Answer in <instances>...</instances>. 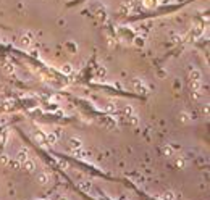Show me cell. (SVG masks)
<instances>
[{
    "instance_id": "obj_1",
    "label": "cell",
    "mask_w": 210,
    "mask_h": 200,
    "mask_svg": "<svg viewBox=\"0 0 210 200\" xmlns=\"http://www.w3.org/2000/svg\"><path fill=\"white\" fill-rule=\"evenodd\" d=\"M131 87H132V90L134 92H141V94H144V95H147L149 94V87L144 84V81L142 79H138V78H134V79H131Z\"/></svg>"
},
{
    "instance_id": "obj_2",
    "label": "cell",
    "mask_w": 210,
    "mask_h": 200,
    "mask_svg": "<svg viewBox=\"0 0 210 200\" xmlns=\"http://www.w3.org/2000/svg\"><path fill=\"white\" fill-rule=\"evenodd\" d=\"M20 47H23V49H29V47L32 45V34L31 32H24L21 37H20Z\"/></svg>"
},
{
    "instance_id": "obj_3",
    "label": "cell",
    "mask_w": 210,
    "mask_h": 200,
    "mask_svg": "<svg viewBox=\"0 0 210 200\" xmlns=\"http://www.w3.org/2000/svg\"><path fill=\"white\" fill-rule=\"evenodd\" d=\"M28 158H29V150L28 149H20L16 154V161H20V163H23V161H26Z\"/></svg>"
},
{
    "instance_id": "obj_4",
    "label": "cell",
    "mask_w": 210,
    "mask_h": 200,
    "mask_svg": "<svg viewBox=\"0 0 210 200\" xmlns=\"http://www.w3.org/2000/svg\"><path fill=\"white\" fill-rule=\"evenodd\" d=\"M21 168H23L24 171H28V173H34V171H36V165H34V161H32L31 158H28L26 161H23V163H21Z\"/></svg>"
},
{
    "instance_id": "obj_5",
    "label": "cell",
    "mask_w": 210,
    "mask_h": 200,
    "mask_svg": "<svg viewBox=\"0 0 210 200\" xmlns=\"http://www.w3.org/2000/svg\"><path fill=\"white\" fill-rule=\"evenodd\" d=\"M68 147H70V150L82 149V142H81L78 137H70V139H68Z\"/></svg>"
},
{
    "instance_id": "obj_6",
    "label": "cell",
    "mask_w": 210,
    "mask_h": 200,
    "mask_svg": "<svg viewBox=\"0 0 210 200\" xmlns=\"http://www.w3.org/2000/svg\"><path fill=\"white\" fill-rule=\"evenodd\" d=\"M57 140H58V136H57L55 132H47V134H45V144H49V145H55V144H57Z\"/></svg>"
},
{
    "instance_id": "obj_7",
    "label": "cell",
    "mask_w": 210,
    "mask_h": 200,
    "mask_svg": "<svg viewBox=\"0 0 210 200\" xmlns=\"http://www.w3.org/2000/svg\"><path fill=\"white\" fill-rule=\"evenodd\" d=\"M160 200H175L176 198V194L173 192V190H165V192H162L158 195Z\"/></svg>"
},
{
    "instance_id": "obj_8",
    "label": "cell",
    "mask_w": 210,
    "mask_h": 200,
    "mask_svg": "<svg viewBox=\"0 0 210 200\" xmlns=\"http://www.w3.org/2000/svg\"><path fill=\"white\" fill-rule=\"evenodd\" d=\"M36 179H37V183H39L41 186L49 184V174H47V173H39L36 176Z\"/></svg>"
},
{
    "instance_id": "obj_9",
    "label": "cell",
    "mask_w": 210,
    "mask_h": 200,
    "mask_svg": "<svg viewBox=\"0 0 210 200\" xmlns=\"http://www.w3.org/2000/svg\"><path fill=\"white\" fill-rule=\"evenodd\" d=\"M73 65H70V63H65L63 66H62V68H60V71L63 73V74H71L73 73Z\"/></svg>"
},
{
    "instance_id": "obj_10",
    "label": "cell",
    "mask_w": 210,
    "mask_h": 200,
    "mask_svg": "<svg viewBox=\"0 0 210 200\" xmlns=\"http://www.w3.org/2000/svg\"><path fill=\"white\" fill-rule=\"evenodd\" d=\"M71 154L74 155V157H78V158H86L88 155H86V152L82 150V149H74V150H70Z\"/></svg>"
},
{
    "instance_id": "obj_11",
    "label": "cell",
    "mask_w": 210,
    "mask_h": 200,
    "mask_svg": "<svg viewBox=\"0 0 210 200\" xmlns=\"http://www.w3.org/2000/svg\"><path fill=\"white\" fill-rule=\"evenodd\" d=\"M34 139L39 142V144H45V134H42L41 131H36V134H34Z\"/></svg>"
},
{
    "instance_id": "obj_12",
    "label": "cell",
    "mask_w": 210,
    "mask_h": 200,
    "mask_svg": "<svg viewBox=\"0 0 210 200\" xmlns=\"http://www.w3.org/2000/svg\"><path fill=\"white\" fill-rule=\"evenodd\" d=\"M179 120L183 121V123H189L191 121V115H189V113H186V111H181L179 113Z\"/></svg>"
},
{
    "instance_id": "obj_13",
    "label": "cell",
    "mask_w": 210,
    "mask_h": 200,
    "mask_svg": "<svg viewBox=\"0 0 210 200\" xmlns=\"http://www.w3.org/2000/svg\"><path fill=\"white\" fill-rule=\"evenodd\" d=\"M0 163H2L3 166H8L10 165V158H8L7 155H0Z\"/></svg>"
},
{
    "instance_id": "obj_14",
    "label": "cell",
    "mask_w": 210,
    "mask_h": 200,
    "mask_svg": "<svg viewBox=\"0 0 210 200\" xmlns=\"http://www.w3.org/2000/svg\"><path fill=\"white\" fill-rule=\"evenodd\" d=\"M5 71L10 73V74L15 73V65H13V63H5Z\"/></svg>"
},
{
    "instance_id": "obj_15",
    "label": "cell",
    "mask_w": 210,
    "mask_h": 200,
    "mask_svg": "<svg viewBox=\"0 0 210 200\" xmlns=\"http://www.w3.org/2000/svg\"><path fill=\"white\" fill-rule=\"evenodd\" d=\"M163 154H165L167 157H173V149H171L170 145H167V147H163Z\"/></svg>"
},
{
    "instance_id": "obj_16",
    "label": "cell",
    "mask_w": 210,
    "mask_h": 200,
    "mask_svg": "<svg viewBox=\"0 0 210 200\" xmlns=\"http://www.w3.org/2000/svg\"><path fill=\"white\" fill-rule=\"evenodd\" d=\"M79 187L84 190V192H89V190H91V184L89 183H79Z\"/></svg>"
},
{
    "instance_id": "obj_17",
    "label": "cell",
    "mask_w": 210,
    "mask_h": 200,
    "mask_svg": "<svg viewBox=\"0 0 210 200\" xmlns=\"http://www.w3.org/2000/svg\"><path fill=\"white\" fill-rule=\"evenodd\" d=\"M155 5V0H144V7L146 8H150V7H154Z\"/></svg>"
},
{
    "instance_id": "obj_18",
    "label": "cell",
    "mask_w": 210,
    "mask_h": 200,
    "mask_svg": "<svg viewBox=\"0 0 210 200\" xmlns=\"http://www.w3.org/2000/svg\"><path fill=\"white\" fill-rule=\"evenodd\" d=\"M175 165L179 166V168H183V166H184V161L181 160V158H176V160H175Z\"/></svg>"
},
{
    "instance_id": "obj_19",
    "label": "cell",
    "mask_w": 210,
    "mask_h": 200,
    "mask_svg": "<svg viewBox=\"0 0 210 200\" xmlns=\"http://www.w3.org/2000/svg\"><path fill=\"white\" fill-rule=\"evenodd\" d=\"M57 200H68V198H66V197H63V195H62V197H57Z\"/></svg>"
}]
</instances>
